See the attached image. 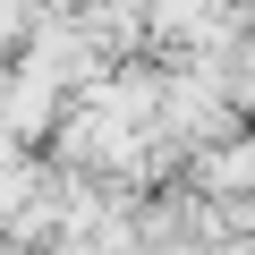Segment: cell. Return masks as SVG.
<instances>
[{"label": "cell", "mask_w": 255, "mask_h": 255, "mask_svg": "<svg viewBox=\"0 0 255 255\" xmlns=\"http://www.w3.org/2000/svg\"><path fill=\"white\" fill-rule=\"evenodd\" d=\"M51 9H60V17H77V9H94V0H51Z\"/></svg>", "instance_id": "cell-1"}]
</instances>
